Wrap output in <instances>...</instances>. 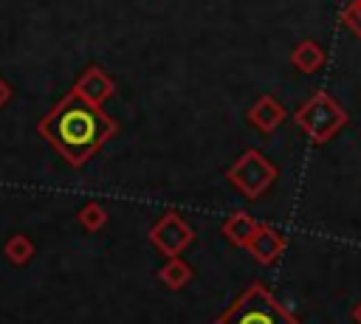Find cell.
Masks as SVG:
<instances>
[{
  "label": "cell",
  "mask_w": 361,
  "mask_h": 324,
  "mask_svg": "<svg viewBox=\"0 0 361 324\" xmlns=\"http://www.w3.org/2000/svg\"><path fill=\"white\" fill-rule=\"evenodd\" d=\"M149 242L164 256H180L195 242V228L178 211H169L149 228Z\"/></svg>",
  "instance_id": "4"
},
{
  "label": "cell",
  "mask_w": 361,
  "mask_h": 324,
  "mask_svg": "<svg viewBox=\"0 0 361 324\" xmlns=\"http://www.w3.org/2000/svg\"><path fill=\"white\" fill-rule=\"evenodd\" d=\"M257 220L251 217V214H245V211H237V214H231L226 223H223V234H226V239L228 242H234V245H248V239L254 237V231H257Z\"/></svg>",
  "instance_id": "7"
},
{
  "label": "cell",
  "mask_w": 361,
  "mask_h": 324,
  "mask_svg": "<svg viewBox=\"0 0 361 324\" xmlns=\"http://www.w3.org/2000/svg\"><path fill=\"white\" fill-rule=\"evenodd\" d=\"M8 93H11V90H8V87H6V85H3V82H0V104H3V101H6V99H8Z\"/></svg>",
  "instance_id": "15"
},
{
  "label": "cell",
  "mask_w": 361,
  "mask_h": 324,
  "mask_svg": "<svg viewBox=\"0 0 361 324\" xmlns=\"http://www.w3.org/2000/svg\"><path fill=\"white\" fill-rule=\"evenodd\" d=\"M285 245H288V239L282 237V234H276L271 225H257V231H254V237L248 239V251L254 254V259L257 262H262V265H271V262H276L279 256H282V251H285Z\"/></svg>",
  "instance_id": "6"
},
{
  "label": "cell",
  "mask_w": 361,
  "mask_h": 324,
  "mask_svg": "<svg viewBox=\"0 0 361 324\" xmlns=\"http://www.w3.org/2000/svg\"><path fill=\"white\" fill-rule=\"evenodd\" d=\"M276 177V169L254 149H248L231 169H228V180L248 197V200H257Z\"/></svg>",
  "instance_id": "3"
},
{
  "label": "cell",
  "mask_w": 361,
  "mask_h": 324,
  "mask_svg": "<svg viewBox=\"0 0 361 324\" xmlns=\"http://www.w3.org/2000/svg\"><path fill=\"white\" fill-rule=\"evenodd\" d=\"M293 62H296L299 70H316L319 62H322V51L313 42H302L296 48V54H293Z\"/></svg>",
  "instance_id": "13"
},
{
  "label": "cell",
  "mask_w": 361,
  "mask_h": 324,
  "mask_svg": "<svg viewBox=\"0 0 361 324\" xmlns=\"http://www.w3.org/2000/svg\"><path fill=\"white\" fill-rule=\"evenodd\" d=\"M76 220L82 223L85 231H99L104 223H107V211L102 208V203H85L79 211H76Z\"/></svg>",
  "instance_id": "12"
},
{
  "label": "cell",
  "mask_w": 361,
  "mask_h": 324,
  "mask_svg": "<svg viewBox=\"0 0 361 324\" xmlns=\"http://www.w3.org/2000/svg\"><path fill=\"white\" fill-rule=\"evenodd\" d=\"M214 324H299L265 285H251Z\"/></svg>",
  "instance_id": "2"
},
{
  "label": "cell",
  "mask_w": 361,
  "mask_h": 324,
  "mask_svg": "<svg viewBox=\"0 0 361 324\" xmlns=\"http://www.w3.org/2000/svg\"><path fill=\"white\" fill-rule=\"evenodd\" d=\"M116 124L96 110V104H87L85 99H65L42 124L39 132L65 155L68 163L82 166L110 135Z\"/></svg>",
  "instance_id": "1"
},
{
  "label": "cell",
  "mask_w": 361,
  "mask_h": 324,
  "mask_svg": "<svg viewBox=\"0 0 361 324\" xmlns=\"http://www.w3.org/2000/svg\"><path fill=\"white\" fill-rule=\"evenodd\" d=\"M279 121H282V110L276 107L274 99H259L254 104V110H251V124L254 127H259L262 132H271Z\"/></svg>",
  "instance_id": "10"
},
{
  "label": "cell",
  "mask_w": 361,
  "mask_h": 324,
  "mask_svg": "<svg viewBox=\"0 0 361 324\" xmlns=\"http://www.w3.org/2000/svg\"><path fill=\"white\" fill-rule=\"evenodd\" d=\"M299 124L316 138V141H327L333 132H336V127L338 124H344V113L336 107V101L333 99H327V96H316L307 107H302L299 110Z\"/></svg>",
  "instance_id": "5"
},
{
  "label": "cell",
  "mask_w": 361,
  "mask_h": 324,
  "mask_svg": "<svg viewBox=\"0 0 361 324\" xmlns=\"http://www.w3.org/2000/svg\"><path fill=\"white\" fill-rule=\"evenodd\" d=\"M6 256L14 262V265H25L31 256H34V242L25 237V234H14L6 239Z\"/></svg>",
  "instance_id": "11"
},
{
  "label": "cell",
  "mask_w": 361,
  "mask_h": 324,
  "mask_svg": "<svg viewBox=\"0 0 361 324\" xmlns=\"http://www.w3.org/2000/svg\"><path fill=\"white\" fill-rule=\"evenodd\" d=\"M158 279H161L169 290H180V287L192 279V265L183 262L180 256H169V262L158 270Z\"/></svg>",
  "instance_id": "9"
},
{
  "label": "cell",
  "mask_w": 361,
  "mask_h": 324,
  "mask_svg": "<svg viewBox=\"0 0 361 324\" xmlns=\"http://www.w3.org/2000/svg\"><path fill=\"white\" fill-rule=\"evenodd\" d=\"M76 96L85 99L87 104H99L102 99L110 96V79L102 76L99 70H87V76L76 85Z\"/></svg>",
  "instance_id": "8"
},
{
  "label": "cell",
  "mask_w": 361,
  "mask_h": 324,
  "mask_svg": "<svg viewBox=\"0 0 361 324\" xmlns=\"http://www.w3.org/2000/svg\"><path fill=\"white\" fill-rule=\"evenodd\" d=\"M350 316H353V321H355V324H361V301L353 307V313H350Z\"/></svg>",
  "instance_id": "14"
}]
</instances>
